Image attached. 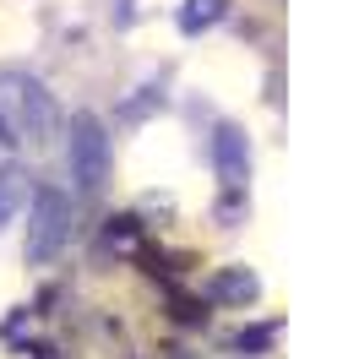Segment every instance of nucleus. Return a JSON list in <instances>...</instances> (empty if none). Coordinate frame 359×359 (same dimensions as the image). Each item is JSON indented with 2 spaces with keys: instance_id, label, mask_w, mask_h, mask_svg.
<instances>
[{
  "instance_id": "obj_1",
  "label": "nucleus",
  "mask_w": 359,
  "mask_h": 359,
  "mask_svg": "<svg viewBox=\"0 0 359 359\" xmlns=\"http://www.w3.org/2000/svg\"><path fill=\"white\" fill-rule=\"evenodd\" d=\"M55 131V104L39 76L27 71H0V142L33 147Z\"/></svg>"
},
{
  "instance_id": "obj_2",
  "label": "nucleus",
  "mask_w": 359,
  "mask_h": 359,
  "mask_svg": "<svg viewBox=\"0 0 359 359\" xmlns=\"http://www.w3.org/2000/svg\"><path fill=\"white\" fill-rule=\"evenodd\" d=\"M71 175L82 191H98L104 180H109V131H104V120L98 114H76L71 120Z\"/></svg>"
},
{
  "instance_id": "obj_3",
  "label": "nucleus",
  "mask_w": 359,
  "mask_h": 359,
  "mask_svg": "<svg viewBox=\"0 0 359 359\" xmlns=\"http://www.w3.org/2000/svg\"><path fill=\"white\" fill-rule=\"evenodd\" d=\"M71 234V207L60 191H39L33 202V224H27V262H49Z\"/></svg>"
},
{
  "instance_id": "obj_4",
  "label": "nucleus",
  "mask_w": 359,
  "mask_h": 359,
  "mask_svg": "<svg viewBox=\"0 0 359 359\" xmlns=\"http://www.w3.org/2000/svg\"><path fill=\"white\" fill-rule=\"evenodd\" d=\"M212 163H218L224 185H245V175H250V142H245L240 126H218V136H212Z\"/></svg>"
},
{
  "instance_id": "obj_5",
  "label": "nucleus",
  "mask_w": 359,
  "mask_h": 359,
  "mask_svg": "<svg viewBox=\"0 0 359 359\" xmlns=\"http://www.w3.org/2000/svg\"><path fill=\"white\" fill-rule=\"evenodd\" d=\"M22 196H27V175L17 169V163H0V229L11 224V212H17Z\"/></svg>"
},
{
  "instance_id": "obj_6",
  "label": "nucleus",
  "mask_w": 359,
  "mask_h": 359,
  "mask_svg": "<svg viewBox=\"0 0 359 359\" xmlns=\"http://www.w3.org/2000/svg\"><path fill=\"white\" fill-rule=\"evenodd\" d=\"M218 17H224V0H191V6L180 11V27H185V33H196V27L218 22Z\"/></svg>"
},
{
  "instance_id": "obj_7",
  "label": "nucleus",
  "mask_w": 359,
  "mask_h": 359,
  "mask_svg": "<svg viewBox=\"0 0 359 359\" xmlns=\"http://www.w3.org/2000/svg\"><path fill=\"white\" fill-rule=\"evenodd\" d=\"M224 294H256V278H224Z\"/></svg>"
}]
</instances>
